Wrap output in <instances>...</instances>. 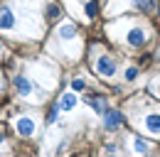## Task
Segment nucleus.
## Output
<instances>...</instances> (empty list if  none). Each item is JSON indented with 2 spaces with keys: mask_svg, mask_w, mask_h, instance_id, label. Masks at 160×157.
Wrapping results in <instances>:
<instances>
[{
  "mask_svg": "<svg viewBox=\"0 0 160 157\" xmlns=\"http://www.w3.org/2000/svg\"><path fill=\"white\" fill-rule=\"evenodd\" d=\"M103 125H106V130H118L121 125L126 123V118H123V113H118V111H106L103 113Z\"/></svg>",
  "mask_w": 160,
  "mask_h": 157,
  "instance_id": "nucleus-1",
  "label": "nucleus"
},
{
  "mask_svg": "<svg viewBox=\"0 0 160 157\" xmlns=\"http://www.w3.org/2000/svg\"><path fill=\"white\" fill-rule=\"evenodd\" d=\"M96 71L103 74V76H113V74H116V64H113V59L99 57V59H96Z\"/></svg>",
  "mask_w": 160,
  "mask_h": 157,
  "instance_id": "nucleus-2",
  "label": "nucleus"
},
{
  "mask_svg": "<svg viewBox=\"0 0 160 157\" xmlns=\"http://www.w3.org/2000/svg\"><path fill=\"white\" fill-rule=\"evenodd\" d=\"M18 133H20L22 137H30L32 133H35V123H32V118H20V120H18Z\"/></svg>",
  "mask_w": 160,
  "mask_h": 157,
  "instance_id": "nucleus-3",
  "label": "nucleus"
},
{
  "mask_svg": "<svg viewBox=\"0 0 160 157\" xmlns=\"http://www.w3.org/2000/svg\"><path fill=\"white\" fill-rule=\"evenodd\" d=\"M12 25H15V17H12L10 7H0V27L2 30H10Z\"/></svg>",
  "mask_w": 160,
  "mask_h": 157,
  "instance_id": "nucleus-4",
  "label": "nucleus"
},
{
  "mask_svg": "<svg viewBox=\"0 0 160 157\" xmlns=\"http://www.w3.org/2000/svg\"><path fill=\"white\" fill-rule=\"evenodd\" d=\"M128 42H131L133 47H143V44H145V32L138 30V27L131 30V32H128Z\"/></svg>",
  "mask_w": 160,
  "mask_h": 157,
  "instance_id": "nucleus-5",
  "label": "nucleus"
},
{
  "mask_svg": "<svg viewBox=\"0 0 160 157\" xmlns=\"http://www.w3.org/2000/svg\"><path fill=\"white\" fill-rule=\"evenodd\" d=\"M15 88L20 91L22 96L32 93V83H30V78H25V76H15Z\"/></svg>",
  "mask_w": 160,
  "mask_h": 157,
  "instance_id": "nucleus-6",
  "label": "nucleus"
},
{
  "mask_svg": "<svg viewBox=\"0 0 160 157\" xmlns=\"http://www.w3.org/2000/svg\"><path fill=\"white\" fill-rule=\"evenodd\" d=\"M145 128H148L150 133H160V116L158 113H153V116L145 118Z\"/></svg>",
  "mask_w": 160,
  "mask_h": 157,
  "instance_id": "nucleus-7",
  "label": "nucleus"
},
{
  "mask_svg": "<svg viewBox=\"0 0 160 157\" xmlns=\"http://www.w3.org/2000/svg\"><path fill=\"white\" fill-rule=\"evenodd\" d=\"M77 106V96L74 93H64V98H62V103H59V108L62 111H72Z\"/></svg>",
  "mask_w": 160,
  "mask_h": 157,
  "instance_id": "nucleus-8",
  "label": "nucleus"
},
{
  "mask_svg": "<svg viewBox=\"0 0 160 157\" xmlns=\"http://www.w3.org/2000/svg\"><path fill=\"white\" fill-rule=\"evenodd\" d=\"M86 103H91V108H94V111H96V113H106V111H108V108H106V103H103V101H101L99 96H94V98H86Z\"/></svg>",
  "mask_w": 160,
  "mask_h": 157,
  "instance_id": "nucleus-9",
  "label": "nucleus"
},
{
  "mask_svg": "<svg viewBox=\"0 0 160 157\" xmlns=\"http://www.w3.org/2000/svg\"><path fill=\"white\" fill-rule=\"evenodd\" d=\"M74 35H77V27H72V25H64V27L59 30V37L62 39H72Z\"/></svg>",
  "mask_w": 160,
  "mask_h": 157,
  "instance_id": "nucleus-10",
  "label": "nucleus"
},
{
  "mask_svg": "<svg viewBox=\"0 0 160 157\" xmlns=\"http://www.w3.org/2000/svg\"><path fill=\"white\" fill-rule=\"evenodd\" d=\"M136 5H138L140 10H153L155 7V0H133Z\"/></svg>",
  "mask_w": 160,
  "mask_h": 157,
  "instance_id": "nucleus-11",
  "label": "nucleus"
},
{
  "mask_svg": "<svg viewBox=\"0 0 160 157\" xmlns=\"http://www.w3.org/2000/svg\"><path fill=\"white\" fill-rule=\"evenodd\" d=\"M133 147H136V152H148V142H143L140 137H136V142H133Z\"/></svg>",
  "mask_w": 160,
  "mask_h": 157,
  "instance_id": "nucleus-12",
  "label": "nucleus"
},
{
  "mask_svg": "<svg viewBox=\"0 0 160 157\" xmlns=\"http://www.w3.org/2000/svg\"><path fill=\"white\" fill-rule=\"evenodd\" d=\"M59 111H62L59 106H54V108L47 113V123H54V120H57V116H59Z\"/></svg>",
  "mask_w": 160,
  "mask_h": 157,
  "instance_id": "nucleus-13",
  "label": "nucleus"
},
{
  "mask_svg": "<svg viewBox=\"0 0 160 157\" xmlns=\"http://www.w3.org/2000/svg\"><path fill=\"white\" fill-rule=\"evenodd\" d=\"M72 88H74V91H84V88H86L84 78H74V81H72Z\"/></svg>",
  "mask_w": 160,
  "mask_h": 157,
  "instance_id": "nucleus-14",
  "label": "nucleus"
},
{
  "mask_svg": "<svg viewBox=\"0 0 160 157\" xmlns=\"http://www.w3.org/2000/svg\"><path fill=\"white\" fill-rule=\"evenodd\" d=\"M86 12L94 17V15H96V2H89V5H86Z\"/></svg>",
  "mask_w": 160,
  "mask_h": 157,
  "instance_id": "nucleus-15",
  "label": "nucleus"
},
{
  "mask_svg": "<svg viewBox=\"0 0 160 157\" xmlns=\"http://www.w3.org/2000/svg\"><path fill=\"white\" fill-rule=\"evenodd\" d=\"M138 76V69H128V71H126V78H136Z\"/></svg>",
  "mask_w": 160,
  "mask_h": 157,
  "instance_id": "nucleus-16",
  "label": "nucleus"
},
{
  "mask_svg": "<svg viewBox=\"0 0 160 157\" xmlns=\"http://www.w3.org/2000/svg\"><path fill=\"white\" fill-rule=\"evenodd\" d=\"M2 140H5V137H2V133H0V142H2Z\"/></svg>",
  "mask_w": 160,
  "mask_h": 157,
  "instance_id": "nucleus-17",
  "label": "nucleus"
}]
</instances>
